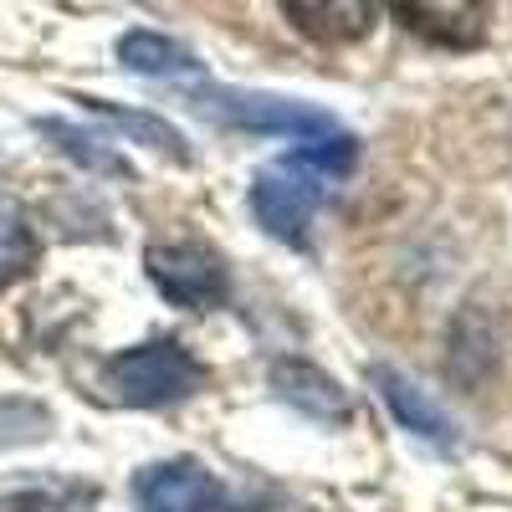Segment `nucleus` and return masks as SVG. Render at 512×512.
<instances>
[{"mask_svg":"<svg viewBox=\"0 0 512 512\" xmlns=\"http://www.w3.org/2000/svg\"><path fill=\"white\" fill-rule=\"evenodd\" d=\"M118 62L139 77H190L200 62L180 47V41H169L159 31H128L118 36Z\"/></svg>","mask_w":512,"mask_h":512,"instance_id":"9d476101","label":"nucleus"},{"mask_svg":"<svg viewBox=\"0 0 512 512\" xmlns=\"http://www.w3.org/2000/svg\"><path fill=\"white\" fill-rule=\"evenodd\" d=\"M354 169V139L328 134L313 144H297L282 159H267L251 180V216L272 241L308 246V226L318 216V205L328 190Z\"/></svg>","mask_w":512,"mask_h":512,"instance_id":"f257e3e1","label":"nucleus"},{"mask_svg":"<svg viewBox=\"0 0 512 512\" xmlns=\"http://www.w3.org/2000/svg\"><path fill=\"white\" fill-rule=\"evenodd\" d=\"M272 390L292 405L303 410L313 420H328V425H344L354 415L344 384H338L333 374H323L318 364H303V359H287V364H272Z\"/></svg>","mask_w":512,"mask_h":512,"instance_id":"1a4fd4ad","label":"nucleus"},{"mask_svg":"<svg viewBox=\"0 0 512 512\" xmlns=\"http://www.w3.org/2000/svg\"><path fill=\"white\" fill-rule=\"evenodd\" d=\"M134 497L144 512H241L216 472L200 461H154L134 477Z\"/></svg>","mask_w":512,"mask_h":512,"instance_id":"39448f33","label":"nucleus"},{"mask_svg":"<svg viewBox=\"0 0 512 512\" xmlns=\"http://www.w3.org/2000/svg\"><path fill=\"white\" fill-rule=\"evenodd\" d=\"M98 118H108V123H118L123 134H134L139 144H149V149H159V154H169L175 164H190V144H185V134L180 128H169L164 118H149V113H134V108H113V103H103V98H82Z\"/></svg>","mask_w":512,"mask_h":512,"instance_id":"9b49d317","label":"nucleus"},{"mask_svg":"<svg viewBox=\"0 0 512 512\" xmlns=\"http://www.w3.org/2000/svg\"><path fill=\"white\" fill-rule=\"evenodd\" d=\"M41 134H52V139H62V154H72V159H82L88 169H108V175H128V164L118 159V154H108V149H98L88 134H77L72 123H57V118H47L41 123Z\"/></svg>","mask_w":512,"mask_h":512,"instance_id":"ddd939ff","label":"nucleus"},{"mask_svg":"<svg viewBox=\"0 0 512 512\" xmlns=\"http://www.w3.org/2000/svg\"><path fill=\"white\" fill-rule=\"evenodd\" d=\"M390 11L431 47L472 52L487 41V0H390Z\"/></svg>","mask_w":512,"mask_h":512,"instance_id":"423d86ee","label":"nucleus"},{"mask_svg":"<svg viewBox=\"0 0 512 512\" xmlns=\"http://www.w3.org/2000/svg\"><path fill=\"white\" fill-rule=\"evenodd\" d=\"M369 379L379 384V400L390 405V415L405 425L410 436H420V441H431V446H456L461 436H456V420L420 390V384L410 379V374H400V369H390V364H374L369 369Z\"/></svg>","mask_w":512,"mask_h":512,"instance_id":"0eeeda50","label":"nucleus"},{"mask_svg":"<svg viewBox=\"0 0 512 512\" xmlns=\"http://www.w3.org/2000/svg\"><path fill=\"white\" fill-rule=\"evenodd\" d=\"M200 108L231 128H251V134H287L292 144H313L338 134L333 118L318 113L313 103L292 98H267V93H231V88H200Z\"/></svg>","mask_w":512,"mask_h":512,"instance_id":"20e7f679","label":"nucleus"},{"mask_svg":"<svg viewBox=\"0 0 512 512\" xmlns=\"http://www.w3.org/2000/svg\"><path fill=\"white\" fill-rule=\"evenodd\" d=\"M277 6L292 21V31L318 47H349L374 26V0H277Z\"/></svg>","mask_w":512,"mask_h":512,"instance_id":"6e6552de","label":"nucleus"},{"mask_svg":"<svg viewBox=\"0 0 512 512\" xmlns=\"http://www.w3.org/2000/svg\"><path fill=\"white\" fill-rule=\"evenodd\" d=\"M103 390L128 410H164L205 390V364L175 338H149L103 364Z\"/></svg>","mask_w":512,"mask_h":512,"instance_id":"f03ea898","label":"nucleus"},{"mask_svg":"<svg viewBox=\"0 0 512 512\" xmlns=\"http://www.w3.org/2000/svg\"><path fill=\"white\" fill-rule=\"evenodd\" d=\"M41 256V241L31 231V221L21 216L16 205H0V287L21 282Z\"/></svg>","mask_w":512,"mask_h":512,"instance_id":"f8f14e48","label":"nucleus"},{"mask_svg":"<svg viewBox=\"0 0 512 512\" xmlns=\"http://www.w3.org/2000/svg\"><path fill=\"white\" fill-rule=\"evenodd\" d=\"M144 272L164 303L185 313H210L231 297V267L205 241H159L144 251Z\"/></svg>","mask_w":512,"mask_h":512,"instance_id":"7ed1b4c3","label":"nucleus"}]
</instances>
